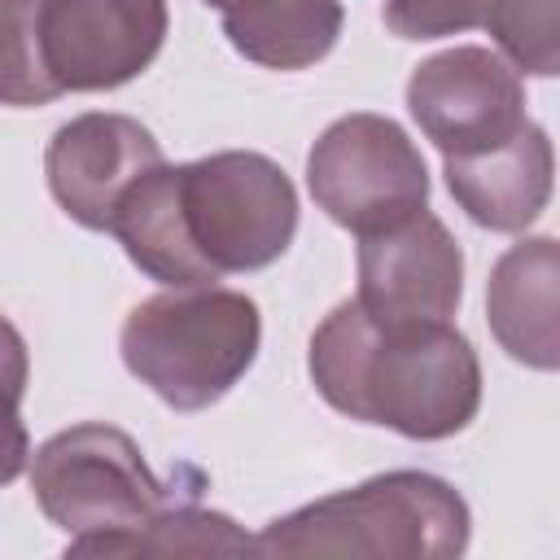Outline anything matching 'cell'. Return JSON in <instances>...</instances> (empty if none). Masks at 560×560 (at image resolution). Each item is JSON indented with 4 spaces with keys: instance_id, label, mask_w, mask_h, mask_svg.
<instances>
[{
    "instance_id": "17",
    "label": "cell",
    "mask_w": 560,
    "mask_h": 560,
    "mask_svg": "<svg viewBox=\"0 0 560 560\" xmlns=\"http://www.w3.org/2000/svg\"><path fill=\"white\" fill-rule=\"evenodd\" d=\"M490 0H385V26L398 39H442L481 26Z\"/></svg>"
},
{
    "instance_id": "12",
    "label": "cell",
    "mask_w": 560,
    "mask_h": 560,
    "mask_svg": "<svg viewBox=\"0 0 560 560\" xmlns=\"http://www.w3.org/2000/svg\"><path fill=\"white\" fill-rule=\"evenodd\" d=\"M560 249L551 236H534L512 245L486 284V315L499 346L538 372L560 363V328H556V298H560Z\"/></svg>"
},
{
    "instance_id": "20",
    "label": "cell",
    "mask_w": 560,
    "mask_h": 560,
    "mask_svg": "<svg viewBox=\"0 0 560 560\" xmlns=\"http://www.w3.org/2000/svg\"><path fill=\"white\" fill-rule=\"evenodd\" d=\"M206 4H214V9L228 13V9H241V4H249V0H206Z\"/></svg>"
},
{
    "instance_id": "2",
    "label": "cell",
    "mask_w": 560,
    "mask_h": 560,
    "mask_svg": "<svg viewBox=\"0 0 560 560\" xmlns=\"http://www.w3.org/2000/svg\"><path fill=\"white\" fill-rule=\"evenodd\" d=\"M468 503L451 481L398 468L271 521L254 551L271 560H451L468 547Z\"/></svg>"
},
{
    "instance_id": "1",
    "label": "cell",
    "mask_w": 560,
    "mask_h": 560,
    "mask_svg": "<svg viewBox=\"0 0 560 560\" xmlns=\"http://www.w3.org/2000/svg\"><path fill=\"white\" fill-rule=\"evenodd\" d=\"M306 363L328 407L416 442L468 429L481 407L477 350L451 324H381L341 302L315 328Z\"/></svg>"
},
{
    "instance_id": "4",
    "label": "cell",
    "mask_w": 560,
    "mask_h": 560,
    "mask_svg": "<svg viewBox=\"0 0 560 560\" xmlns=\"http://www.w3.org/2000/svg\"><path fill=\"white\" fill-rule=\"evenodd\" d=\"M179 219L210 276L271 267L298 232V192L289 175L249 149L210 153L175 166Z\"/></svg>"
},
{
    "instance_id": "8",
    "label": "cell",
    "mask_w": 560,
    "mask_h": 560,
    "mask_svg": "<svg viewBox=\"0 0 560 560\" xmlns=\"http://www.w3.org/2000/svg\"><path fill=\"white\" fill-rule=\"evenodd\" d=\"M39 39L61 92H109L162 52L166 0H44Z\"/></svg>"
},
{
    "instance_id": "6",
    "label": "cell",
    "mask_w": 560,
    "mask_h": 560,
    "mask_svg": "<svg viewBox=\"0 0 560 560\" xmlns=\"http://www.w3.org/2000/svg\"><path fill=\"white\" fill-rule=\"evenodd\" d=\"M315 206L359 232H389L429 206V166L411 136L385 114L337 118L306 158Z\"/></svg>"
},
{
    "instance_id": "9",
    "label": "cell",
    "mask_w": 560,
    "mask_h": 560,
    "mask_svg": "<svg viewBox=\"0 0 560 560\" xmlns=\"http://www.w3.org/2000/svg\"><path fill=\"white\" fill-rule=\"evenodd\" d=\"M464 298V254L429 210L359 236V306L381 324H451Z\"/></svg>"
},
{
    "instance_id": "5",
    "label": "cell",
    "mask_w": 560,
    "mask_h": 560,
    "mask_svg": "<svg viewBox=\"0 0 560 560\" xmlns=\"http://www.w3.org/2000/svg\"><path fill=\"white\" fill-rule=\"evenodd\" d=\"M31 490L44 516L66 534L136 529L171 508L140 446L114 424H74L52 433L31 464Z\"/></svg>"
},
{
    "instance_id": "11",
    "label": "cell",
    "mask_w": 560,
    "mask_h": 560,
    "mask_svg": "<svg viewBox=\"0 0 560 560\" xmlns=\"http://www.w3.org/2000/svg\"><path fill=\"white\" fill-rule=\"evenodd\" d=\"M551 171V140L538 122L525 118L521 131L503 144L446 158V188L472 223L490 232H525L547 210Z\"/></svg>"
},
{
    "instance_id": "3",
    "label": "cell",
    "mask_w": 560,
    "mask_h": 560,
    "mask_svg": "<svg viewBox=\"0 0 560 560\" xmlns=\"http://www.w3.org/2000/svg\"><path fill=\"white\" fill-rule=\"evenodd\" d=\"M262 337L258 306L236 289H171L131 306L122 363L175 411L219 402L254 363Z\"/></svg>"
},
{
    "instance_id": "19",
    "label": "cell",
    "mask_w": 560,
    "mask_h": 560,
    "mask_svg": "<svg viewBox=\"0 0 560 560\" xmlns=\"http://www.w3.org/2000/svg\"><path fill=\"white\" fill-rule=\"evenodd\" d=\"M26 376H31V359H26V341L22 332L0 315V389L9 394H26Z\"/></svg>"
},
{
    "instance_id": "18",
    "label": "cell",
    "mask_w": 560,
    "mask_h": 560,
    "mask_svg": "<svg viewBox=\"0 0 560 560\" xmlns=\"http://www.w3.org/2000/svg\"><path fill=\"white\" fill-rule=\"evenodd\" d=\"M18 394L0 389V486H9L13 477H22L26 459H31V438H26V424H22V411H18Z\"/></svg>"
},
{
    "instance_id": "15",
    "label": "cell",
    "mask_w": 560,
    "mask_h": 560,
    "mask_svg": "<svg viewBox=\"0 0 560 560\" xmlns=\"http://www.w3.org/2000/svg\"><path fill=\"white\" fill-rule=\"evenodd\" d=\"M44 0H0V105H48L61 96L44 66Z\"/></svg>"
},
{
    "instance_id": "16",
    "label": "cell",
    "mask_w": 560,
    "mask_h": 560,
    "mask_svg": "<svg viewBox=\"0 0 560 560\" xmlns=\"http://www.w3.org/2000/svg\"><path fill=\"white\" fill-rule=\"evenodd\" d=\"M512 70L551 79L560 66V26H556V0H490V13L481 22Z\"/></svg>"
},
{
    "instance_id": "14",
    "label": "cell",
    "mask_w": 560,
    "mask_h": 560,
    "mask_svg": "<svg viewBox=\"0 0 560 560\" xmlns=\"http://www.w3.org/2000/svg\"><path fill=\"white\" fill-rule=\"evenodd\" d=\"M66 551L70 556H249L254 538H245L236 521L223 512L197 503H171L136 529L79 534Z\"/></svg>"
},
{
    "instance_id": "10",
    "label": "cell",
    "mask_w": 560,
    "mask_h": 560,
    "mask_svg": "<svg viewBox=\"0 0 560 560\" xmlns=\"http://www.w3.org/2000/svg\"><path fill=\"white\" fill-rule=\"evenodd\" d=\"M153 166H162V149L153 131L127 114H79L57 127L44 153L57 206L92 232H109L118 201Z\"/></svg>"
},
{
    "instance_id": "7",
    "label": "cell",
    "mask_w": 560,
    "mask_h": 560,
    "mask_svg": "<svg viewBox=\"0 0 560 560\" xmlns=\"http://www.w3.org/2000/svg\"><path fill=\"white\" fill-rule=\"evenodd\" d=\"M407 109L442 158H464L521 131L525 88L499 52L459 44L411 70Z\"/></svg>"
},
{
    "instance_id": "13",
    "label": "cell",
    "mask_w": 560,
    "mask_h": 560,
    "mask_svg": "<svg viewBox=\"0 0 560 560\" xmlns=\"http://www.w3.org/2000/svg\"><path fill=\"white\" fill-rule=\"evenodd\" d=\"M341 22L337 0H249L223 13V35L254 66L306 70L332 52Z\"/></svg>"
}]
</instances>
